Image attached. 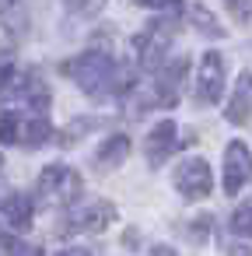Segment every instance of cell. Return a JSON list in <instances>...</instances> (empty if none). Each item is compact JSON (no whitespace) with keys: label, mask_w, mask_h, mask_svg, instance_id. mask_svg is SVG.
I'll return each instance as SVG.
<instances>
[{"label":"cell","mask_w":252,"mask_h":256,"mask_svg":"<svg viewBox=\"0 0 252 256\" xmlns=\"http://www.w3.org/2000/svg\"><path fill=\"white\" fill-rule=\"evenodd\" d=\"M67 74L91 98H102L105 92H130V74L119 70L116 60L109 53H98V50H88L74 64H67Z\"/></svg>","instance_id":"obj_1"},{"label":"cell","mask_w":252,"mask_h":256,"mask_svg":"<svg viewBox=\"0 0 252 256\" xmlns=\"http://www.w3.org/2000/svg\"><path fill=\"white\" fill-rule=\"evenodd\" d=\"M172 182H175V190H179L186 200H203V196H210V190H214V172H210L207 158L193 154V158L179 162V168L172 172Z\"/></svg>","instance_id":"obj_2"},{"label":"cell","mask_w":252,"mask_h":256,"mask_svg":"<svg viewBox=\"0 0 252 256\" xmlns=\"http://www.w3.org/2000/svg\"><path fill=\"white\" fill-rule=\"evenodd\" d=\"M224 95V56L217 50L200 56V70H196V102L200 106H214Z\"/></svg>","instance_id":"obj_3"},{"label":"cell","mask_w":252,"mask_h":256,"mask_svg":"<svg viewBox=\"0 0 252 256\" xmlns=\"http://www.w3.org/2000/svg\"><path fill=\"white\" fill-rule=\"evenodd\" d=\"M172 36H175V22H151V25L133 39L137 60H140L144 67H158L161 56H165V50H168V42H172Z\"/></svg>","instance_id":"obj_4"},{"label":"cell","mask_w":252,"mask_h":256,"mask_svg":"<svg viewBox=\"0 0 252 256\" xmlns=\"http://www.w3.org/2000/svg\"><path fill=\"white\" fill-rule=\"evenodd\" d=\"M81 193V176L67 165H46L39 176V196H49L53 204H70Z\"/></svg>","instance_id":"obj_5"},{"label":"cell","mask_w":252,"mask_h":256,"mask_svg":"<svg viewBox=\"0 0 252 256\" xmlns=\"http://www.w3.org/2000/svg\"><path fill=\"white\" fill-rule=\"evenodd\" d=\"M252 179V151L245 140H228L224 148V193L235 196Z\"/></svg>","instance_id":"obj_6"},{"label":"cell","mask_w":252,"mask_h":256,"mask_svg":"<svg viewBox=\"0 0 252 256\" xmlns=\"http://www.w3.org/2000/svg\"><path fill=\"white\" fill-rule=\"evenodd\" d=\"M116 221V207L109 204V200H88V204H81V207H74L70 210V218H67V232H102V228H109Z\"/></svg>","instance_id":"obj_7"},{"label":"cell","mask_w":252,"mask_h":256,"mask_svg":"<svg viewBox=\"0 0 252 256\" xmlns=\"http://www.w3.org/2000/svg\"><path fill=\"white\" fill-rule=\"evenodd\" d=\"M175 137H179V130H175L172 120H161V123L151 126V134H147V140H144V154H147V165H151V168H158V165H165V162L172 158V151L179 148Z\"/></svg>","instance_id":"obj_8"},{"label":"cell","mask_w":252,"mask_h":256,"mask_svg":"<svg viewBox=\"0 0 252 256\" xmlns=\"http://www.w3.org/2000/svg\"><path fill=\"white\" fill-rule=\"evenodd\" d=\"M186 56H175L168 64L158 67V78H154V102L161 106H175L179 102V84H182V74H186Z\"/></svg>","instance_id":"obj_9"},{"label":"cell","mask_w":252,"mask_h":256,"mask_svg":"<svg viewBox=\"0 0 252 256\" xmlns=\"http://www.w3.org/2000/svg\"><path fill=\"white\" fill-rule=\"evenodd\" d=\"M224 116H228V123H235V126L249 123V116H252V70H242V74H238Z\"/></svg>","instance_id":"obj_10"},{"label":"cell","mask_w":252,"mask_h":256,"mask_svg":"<svg viewBox=\"0 0 252 256\" xmlns=\"http://www.w3.org/2000/svg\"><path fill=\"white\" fill-rule=\"evenodd\" d=\"M0 210H4V218H7L11 228H21V232L32 228V218H35L32 196H25V193H7L4 204H0Z\"/></svg>","instance_id":"obj_11"},{"label":"cell","mask_w":252,"mask_h":256,"mask_svg":"<svg viewBox=\"0 0 252 256\" xmlns=\"http://www.w3.org/2000/svg\"><path fill=\"white\" fill-rule=\"evenodd\" d=\"M21 98L32 106L35 116H46L49 112V88H46V81H42L39 70H25L21 74Z\"/></svg>","instance_id":"obj_12"},{"label":"cell","mask_w":252,"mask_h":256,"mask_svg":"<svg viewBox=\"0 0 252 256\" xmlns=\"http://www.w3.org/2000/svg\"><path fill=\"white\" fill-rule=\"evenodd\" d=\"M126 154H130V137H126V134H112V137L102 140L95 162H98L102 168H119V165L126 162Z\"/></svg>","instance_id":"obj_13"},{"label":"cell","mask_w":252,"mask_h":256,"mask_svg":"<svg viewBox=\"0 0 252 256\" xmlns=\"http://www.w3.org/2000/svg\"><path fill=\"white\" fill-rule=\"evenodd\" d=\"M186 14H189V22H193V28H200L203 36H210V39H221L224 36V28H221V22L203 8V4H189L186 8Z\"/></svg>","instance_id":"obj_14"},{"label":"cell","mask_w":252,"mask_h":256,"mask_svg":"<svg viewBox=\"0 0 252 256\" xmlns=\"http://www.w3.org/2000/svg\"><path fill=\"white\" fill-rule=\"evenodd\" d=\"M21 134H25V148H42V144L53 137V126H49L46 116H32V120L21 126Z\"/></svg>","instance_id":"obj_15"},{"label":"cell","mask_w":252,"mask_h":256,"mask_svg":"<svg viewBox=\"0 0 252 256\" xmlns=\"http://www.w3.org/2000/svg\"><path fill=\"white\" fill-rule=\"evenodd\" d=\"M231 232L242 238H252V200H245L235 214H231Z\"/></svg>","instance_id":"obj_16"},{"label":"cell","mask_w":252,"mask_h":256,"mask_svg":"<svg viewBox=\"0 0 252 256\" xmlns=\"http://www.w3.org/2000/svg\"><path fill=\"white\" fill-rule=\"evenodd\" d=\"M18 137H21V116L0 112V144H14Z\"/></svg>","instance_id":"obj_17"},{"label":"cell","mask_w":252,"mask_h":256,"mask_svg":"<svg viewBox=\"0 0 252 256\" xmlns=\"http://www.w3.org/2000/svg\"><path fill=\"white\" fill-rule=\"evenodd\" d=\"M224 4L238 22H252V0H224Z\"/></svg>","instance_id":"obj_18"},{"label":"cell","mask_w":252,"mask_h":256,"mask_svg":"<svg viewBox=\"0 0 252 256\" xmlns=\"http://www.w3.org/2000/svg\"><path fill=\"white\" fill-rule=\"evenodd\" d=\"M11 74H14V60L7 53H0V92L11 84Z\"/></svg>","instance_id":"obj_19"},{"label":"cell","mask_w":252,"mask_h":256,"mask_svg":"<svg viewBox=\"0 0 252 256\" xmlns=\"http://www.w3.org/2000/svg\"><path fill=\"white\" fill-rule=\"evenodd\" d=\"M189 228H193L189 238H193V242H203V238H207V228H210V218H200V221H193Z\"/></svg>","instance_id":"obj_20"},{"label":"cell","mask_w":252,"mask_h":256,"mask_svg":"<svg viewBox=\"0 0 252 256\" xmlns=\"http://www.w3.org/2000/svg\"><path fill=\"white\" fill-rule=\"evenodd\" d=\"M14 246H18V238H11L4 228H0V256H14Z\"/></svg>","instance_id":"obj_21"},{"label":"cell","mask_w":252,"mask_h":256,"mask_svg":"<svg viewBox=\"0 0 252 256\" xmlns=\"http://www.w3.org/2000/svg\"><path fill=\"white\" fill-rule=\"evenodd\" d=\"M140 8H179L182 0H137Z\"/></svg>","instance_id":"obj_22"},{"label":"cell","mask_w":252,"mask_h":256,"mask_svg":"<svg viewBox=\"0 0 252 256\" xmlns=\"http://www.w3.org/2000/svg\"><path fill=\"white\" fill-rule=\"evenodd\" d=\"M14 256H42V249H39V246H21V242H18V246H14Z\"/></svg>","instance_id":"obj_23"},{"label":"cell","mask_w":252,"mask_h":256,"mask_svg":"<svg viewBox=\"0 0 252 256\" xmlns=\"http://www.w3.org/2000/svg\"><path fill=\"white\" fill-rule=\"evenodd\" d=\"M56 256H91L88 249H63V252H56Z\"/></svg>","instance_id":"obj_24"},{"label":"cell","mask_w":252,"mask_h":256,"mask_svg":"<svg viewBox=\"0 0 252 256\" xmlns=\"http://www.w3.org/2000/svg\"><path fill=\"white\" fill-rule=\"evenodd\" d=\"M235 256H245V252H242V249H238V252H235Z\"/></svg>","instance_id":"obj_25"}]
</instances>
